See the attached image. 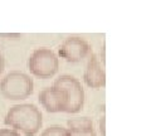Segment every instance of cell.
I'll return each mask as SVG.
<instances>
[{
    "label": "cell",
    "instance_id": "obj_2",
    "mask_svg": "<svg viewBox=\"0 0 151 136\" xmlns=\"http://www.w3.org/2000/svg\"><path fill=\"white\" fill-rule=\"evenodd\" d=\"M34 91V82L29 74L22 71H12L0 81V92L10 101L25 100Z\"/></svg>",
    "mask_w": 151,
    "mask_h": 136
},
{
    "label": "cell",
    "instance_id": "obj_3",
    "mask_svg": "<svg viewBox=\"0 0 151 136\" xmlns=\"http://www.w3.org/2000/svg\"><path fill=\"white\" fill-rule=\"evenodd\" d=\"M28 69L33 76L40 79L52 78L59 69V58L50 48L40 47L29 55Z\"/></svg>",
    "mask_w": 151,
    "mask_h": 136
},
{
    "label": "cell",
    "instance_id": "obj_1",
    "mask_svg": "<svg viewBox=\"0 0 151 136\" xmlns=\"http://www.w3.org/2000/svg\"><path fill=\"white\" fill-rule=\"evenodd\" d=\"M4 122L13 130L23 132L25 136H35L43 125V116L35 105L19 104L8 110Z\"/></svg>",
    "mask_w": 151,
    "mask_h": 136
},
{
    "label": "cell",
    "instance_id": "obj_12",
    "mask_svg": "<svg viewBox=\"0 0 151 136\" xmlns=\"http://www.w3.org/2000/svg\"><path fill=\"white\" fill-rule=\"evenodd\" d=\"M105 122H106V117L102 116L100 120V132L102 136H106V127H105Z\"/></svg>",
    "mask_w": 151,
    "mask_h": 136
},
{
    "label": "cell",
    "instance_id": "obj_6",
    "mask_svg": "<svg viewBox=\"0 0 151 136\" xmlns=\"http://www.w3.org/2000/svg\"><path fill=\"white\" fill-rule=\"evenodd\" d=\"M39 100L40 105L44 109L50 112V114H57V112H65L68 104L67 93H65L62 88L50 86L45 87L39 92Z\"/></svg>",
    "mask_w": 151,
    "mask_h": 136
},
{
    "label": "cell",
    "instance_id": "obj_7",
    "mask_svg": "<svg viewBox=\"0 0 151 136\" xmlns=\"http://www.w3.org/2000/svg\"><path fill=\"white\" fill-rule=\"evenodd\" d=\"M83 79L91 88H101L106 86L105 63L100 60V58L94 53L91 54L87 62L86 69L83 72Z\"/></svg>",
    "mask_w": 151,
    "mask_h": 136
},
{
    "label": "cell",
    "instance_id": "obj_13",
    "mask_svg": "<svg viewBox=\"0 0 151 136\" xmlns=\"http://www.w3.org/2000/svg\"><path fill=\"white\" fill-rule=\"evenodd\" d=\"M4 67H5V59H4L3 54L0 53V76H1V73L4 71Z\"/></svg>",
    "mask_w": 151,
    "mask_h": 136
},
{
    "label": "cell",
    "instance_id": "obj_8",
    "mask_svg": "<svg viewBox=\"0 0 151 136\" xmlns=\"http://www.w3.org/2000/svg\"><path fill=\"white\" fill-rule=\"evenodd\" d=\"M67 129L68 130H87L93 129V122L89 117H74L67 121Z\"/></svg>",
    "mask_w": 151,
    "mask_h": 136
},
{
    "label": "cell",
    "instance_id": "obj_4",
    "mask_svg": "<svg viewBox=\"0 0 151 136\" xmlns=\"http://www.w3.org/2000/svg\"><path fill=\"white\" fill-rule=\"evenodd\" d=\"M53 86L62 88L67 93L68 104L65 109L67 114H77L83 109L86 95H84L82 83L78 78L70 74H62L58 78H55Z\"/></svg>",
    "mask_w": 151,
    "mask_h": 136
},
{
    "label": "cell",
    "instance_id": "obj_5",
    "mask_svg": "<svg viewBox=\"0 0 151 136\" xmlns=\"http://www.w3.org/2000/svg\"><path fill=\"white\" fill-rule=\"evenodd\" d=\"M89 50L91 47L86 39L78 35H72L65 38L63 43L59 45L58 54L60 58L69 63H77L87 57Z\"/></svg>",
    "mask_w": 151,
    "mask_h": 136
},
{
    "label": "cell",
    "instance_id": "obj_10",
    "mask_svg": "<svg viewBox=\"0 0 151 136\" xmlns=\"http://www.w3.org/2000/svg\"><path fill=\"white\" fill-rule=\"evenodd\" d=\"M64 136H97L94 129H87V130H68L65 129Z\"/></svg>",
    "mask_w": 151,
    "mask_h": 136
},
{
    "label": "cell",
    "instance_id": "obj_11",
    "mask_svg": "<svg viewBox=\"0 0 151 136\" xmlns=\"http://www.w3.org/2000/svg\"><path fill=\"white\" fill-rule=\"evenodd\" d=\"M0 136H20V134L13 129H1L0 130Z\"/></svg>",
    "mask_w": 151,
    "mask_h": 136
},
{
    "label": "cell",
    "instance_id": "obj_9",
    "mask_svg": "<svg viewBox=\"0 0 151 136\" xmlns=\"http://www.w3.org/2000/svg\"><path fill=\"white\" fill-rule=\"evenodd\" d=\"M65 132V129L59 125H53V126H49V127L44 129L42 131L40 136H64Z\"/></svg>",
    "mask_w": 151,
    "mask_h": 136
}]
</instances>
